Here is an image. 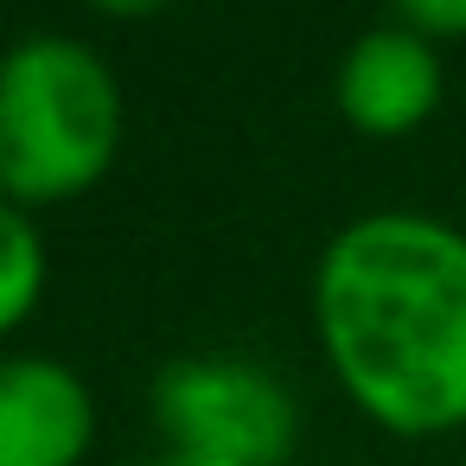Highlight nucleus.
I'll use <instances>...</instances> for the list:
<instances>
[{"label":"nucleus","instance_id":"obj_1","mask_svg":"<svg viewBox=\"0 0 466 466\" xmlns=\"http://www.w3.org/2000/svg\"><path fill=\"white\" fill-rule=\"evenodd\" d=\"M313 339L345 402L396 441L466 428V230L434 211L339 224L307 281Z\"/></svg>","mask_w":466,"mask_h":466},{"label":"nucleus","instance_id":"obj_2","mask_svg":"<svg viewBox=\"0 0 466 466\" xmlns=\"http://www.w3.org/2000/svg\"><path fill=\"white\" fill-rule=\"evenodd\" d=\"M122 154V84L77 33L0 46V198L52 211L109 179Z\"/></svg>","mask_w":466,"mask_h":466},{"label":"nucleus","instance_id":"obj_3","mask_svg":"<svg viewBox=\"0 0 466 466\" xmlns=\"http://www.w3.org/2000/svg\"><path fill=\"white\" fill-rule=\"evenodd\" d=\"M147 409L173 453L211 466H288L307 428L288 377L249 351H186L160 364Z\"/></svg>","mask_w":466,"mask_h":466},{"label":"nucleus","instance_id":"obj_4","mask_svg":"<svg viewBox=\"0 0 466 466\" xmlns=\"http://www.w3.org/2000/svg\"><path fill=\"white\" fill-rule=\"evenodd\" d=\"M447 96V58L441 46H428L421 33H409L402 20H377L364 26L339 71H332V103L339 116L370 135V141H402L415 135Z\"/></svg>","mask_w":466,"mask_h":466},{"label":"nucleus","instance_id":"obj_5","mask_svg":"<svg viewBox=\"0 0 466 466\" xmlns=\"http://www.w3.org/2000/svg\"><path fill=\"white\" fill-rule=\"evenodd\" d=\"M96 447V390L46 351H0V466H84Z\"/></svg>","mask_w":466,"mask_h":466},{"label":"nucleus","instance_id":"obj_6","mask_svg":"<svg viewBox=\"0 0 466 466\" xmlns=\"http://www.w3.org/2000/svg\"><path fill=\"white\" fill-rule=\"evenodd\" d=\"M52 288V249L33 211L0 198V339L20 332Z\"/></svg>","mask_w":466,"mask_h":466},{"label":"nucleus","instance_id":"obj_7","mask_svg":"<svg viewBox=\"0 0 466 466\" xmlns=\"http://www.w3.org/2000/svg\"><path fill=\"white\" fill-rule=\"evenodd\" d=\"M390 20H402L409 33H421L428 46H460L466 39V0H402V7L390 14Z\"/></svg>","mask_w":466,"mask_h":466},{"label":"nucleus","instance_id":"obj_8","mask_svg":"<svg viewBox=\"0 0 466 466\" xmlns=\"http://www.w3.org/2000/svg\"><path fill=\"white\" fill-rule=\"evenodd\" d=\"M141 466H211V460H198V453H173V447H160L154 460H141Z\"/></svg>","mask_w":466,"mask_h":466}]
</instances>
